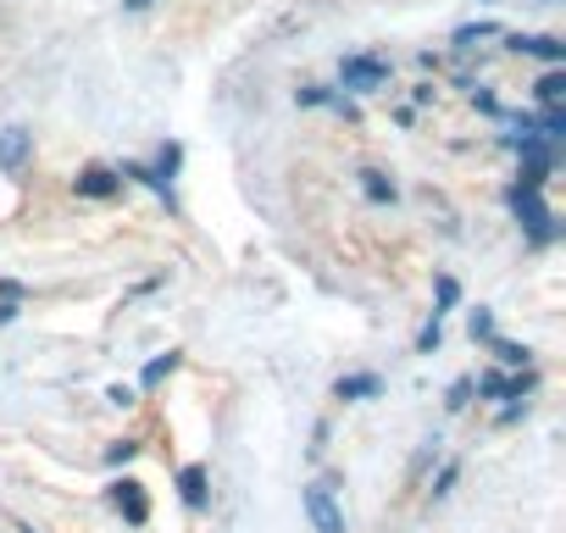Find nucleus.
<instances>
[{"label":"nucleus","mask_w":566,"mask_h":533,"mask_svg":"<svg viewBox=\"0 0 566 533\" xmlns=\"http://www.w3.org/2000/svg\"><path fill=\"white\" fill-rule=\"evenodd\" d=\"M134 456H139V445H134V439H117V445L106 450V461H112V467H117V461H134Z\"/></svg>","instance_id":"obj_19"},{"label":"nucleus","mask_w":566,"mask_h":533,"mask_svg":"<svg viewBox=\"0 0 566 533\" xmlns=\"http://www.w3.org/2000/svg\"><path fill=\"white\" fill-rule=\"evenodd\" d=\"M455 478H461V467H455V461H450V467H444V472H439V483H433V494H450V483H455Z\"/></svg>","instance_id":"obj_21"},{"label":"nucleus","mask_w":566,"mask_h":533,"mask_svg":"<svg viewBox=\"0 0 566 533\" xmlns=\"http://www.w3.org/2000/svg\"><path fill=\"white\" fill-rule=\"evenodd\" d=\"M172 367H178V351H167V356H156V362H150V367L139 373V384H145V389H156V384H161V378H167Z\"/></svg>","instance_id":"obj_14"},{"label":"nucleus","mask_w":566,"mask_h":533,"mask_svg":"<svg viewBox=\"0 0 566 533\" xmlns=\"http://www.w3.org/2000/svg\"><path fill=\"white\" fill-rule=\"evenodd\" d=\"M334 395L339 400H373V395H384V378L378 373H350V378L334 384Z\"/></svg>","instance_id":"obj_8"},{"label":"nucleus","mask_w":566,"mask_h":533,"mask_svg":"<svg viewBox=\"0 0 566 533\" xmlns=\"http://www.w3.org/2000/svg\"><path fill=\"white\" fill-rule=\"evenodd\" d=\"M178 494H184V505H206V467H184L178 472Z\"/></svg>","instance_id":"obj_12"},{"label":"nucleus","mask_w":566,"mask_h":533,"mask_svg":"<svg viewBox=\"0 0 566 533\" xmlns=\"http://www.w3.org/2000/svg\"><path fill=\"white\" fill-rule=\"evenodd\" d=\"M339 84H345L350 95H378V90L389 84V62L373 56V51H356V56L339 62Z\"/></svg>","instance_id":"obj_1"},{"label":"nucleus","mask_w":566,"mask_h":533,"mask_svg":"<svg viewBox=\"0 0 566 533\" xmlns=\"http://www.w3.org/2000/svg\"><path fill=\"white\" fill-rule=\"evenodd\" d=\"M455 295H461L455 279H439V306H455Z\"/></svg>","instance_id":"obj_22"},{"label":"nucleus","mask_w":566,"mask_h":533,"mask_svg":"<svg viewBox=\"0 0 566 533\" xmlns=\"http://www.w3.org/2000/svg\"><path fill=\"white\" fill-rule=\"evenodd\" d=\"M505 45L516 56H538L549 67H566V40H555V34H505Z\"/></svg>","instance_id":"obj_5"},{"label":"nucleus","mask_w":566,"mask_h":533,"mask_svg":"<svg viewBox=\"0 0 566 533\" xmlns=\"http://www.w3.org/2000/svg\"><path fill=\"white\" fill-rule=\"evenodd\" d=\"M73 189H78L84 200H112V195H123V178H117L112 167H84V173L73 178Z\"/></svg>","instance_id":"obj_7"},{"label":"nucleus","mask_w":566,"mask_h":533,"mask_svg":"<svg viewBox=\"0 0 566 533\" xmlns=\"http://www.w3.org/2000/svg\"><path fill=\"white\" fill-rule=\"evenodd\" d=\"M467 328H472V339H494V317H489L483 306H478V312L467 317Z\"/></svg>","instance_id":"obj_15"},{"label":"nucleus","mask_w":566,"mask_h":533,"mask_svg":"<svg viewBox=\"0 0 566 533\" xmlns=\"http://www.w3.org/2000/svg\"><path fill=\"white\" fill-rule=\"evenodd\" d=\"M467 395H472V378H461V384L450 389V400H444V406H450V411H461V406H467Z\"/></svg>","instance_id":"obj_20"},{"label":"nucleus","mask_w":566,"mask_h":533,"mask_svg":"<svg viewBox=\"0 0 566 533\" xmlns=\"http://www.w3.org/2000/svg\"><path fill=\"white\" fill-rule=\"evenodd\" d=\"M23 533H34V527H23Z\"/></svg>","instance_id":"obj_24"},{"label":"nucleus","mask_w":566,"mask_h":533,"mask_svg":"<svg viewBox=\"0 0 566 533\" xmlns=\"http://www.w3.org/2000/svg\"><path fill=\"white\" fill-rule=\"evenodd\" d=\"M29 156H34V134H29L23 123L0 128V173H23V167H29Z\"/></svg>","instance_id":"obj_6"},{"label":"nucleus","mask_w":566,"mask_h":533,"mask_svg":"<svg viewBox=\"0 0 566 533\" xmlns=\"http://www.w3.org/2000/svg\"><path fill=\"white\" fill-rule=\"evenodd\" d=\"M106 400H112V406H134V400H139V389H134V384H112V389H106Z\"/></svg>","instance_id":"obj_18"},{"label":"nucleus","mask_w":566,"mask_h":533,"mask_svg":"<svg viewBox=\"0 0 566 533\" xmlns=\"http://www.w3.org/2000/svg\"><path fill=\"white\" fill-rule=\"evenodd\" d=\"M439 339H444V328H439V317H433V323L417 334V351H439Z\"/></svg>","instance_id":"obj_17"},{"label":"nucleus","mask_w":566,"mask_h":533,"mask_svg":"<svg viewBox=\"0 0 566 533\" xmlns=\"http://www.w3.org/2000/svg\"><path fill=\"white\" fill-rule=\"evenodd\" d=\"M533 101H538V106H560V101H566V67H549V73L533 84Z\"/></svg>","instance_id":"obj_9"},{"label":"nucleus","mask_w":566,"mask_h":533,"mask_svg":"<svg viewBox=\"0 0 566 533\" xmlns=\"http://www.w3.org/2000/svg\"><path fill=\"white\" fill-rule=\"evenodd\" d=\"M494 356H500L505 367H522V362H527V345H505V339H494Z\"/></svg>","instance_id":"obj_16"},{"label":"nucleus","mask_w":566,"mask_h":533,"mask_svg":"<svg viewBox=\"0 0 566 533\" xmlns=\"http://www.w3.org/2000/svg\"><path fill=\"white\" fill-rule=\"evenodd\" d=\"M112 505L123 511V522H134V527H145L150 522V494H145V483L139 478H117L112 483Z\"/></svg>","instance_id":"obj_4"},{"label":"nucleus","mask_w":566,"mask_h":533,"mask_svg":"<svg viewBox=\"0 0 566 533\" xmlns=\"http://www.w3.org/2000/svg\"><path fill=\"white\" fill-rule=\"evenodd\" d=\"M511 211H516V222L533 233V244H549V239H555V217H549V206L538 200V189L516 184V189H511Z\"/></svg>","instance_id":"obj_2"},{"label":"nucleus","mask_w":566,"mask_h":533,"mask_svg":"<svg viewBox=\"0 0 566 533\" xmlns=\"http://www.w3.org/2000/svg\"><path fill=\"white\" fill-rule=\"evenodd\" d=\"M500 34V23H467V29H455V51H472L478 40H494Z\"/></svg>","instance_id":"obj_13"},{"label":"nucleus","mask_w":566,"mask_h":533,"mask_svg":"<svg viewBox=\"0 0 566 533\" xmlns=\"http://www.w3.org/2000/svg\"><path fill=\"white\" fill-rule=\"evenodd\" d=\"M301 500H306V516H312L317 533H345V511H339V500H334L328 483H306Z\"/></svg>","instance_id":"obj_3"},{"label":"nucleus","mask_w":566,"mask_h":533,"mask_svg":"<svg viewBox=\"0 0 566 533\" xmlns=\"http://www.w3.org/2000/svg\"><path fill=\"white\" fill-rule=\"evenodd\" d=\"M156 0H123V12H150Z\"/></svg>","instance_id":"obj_23"},{"label":"nucleus","mask_w":566,"mask_h":533,"mask_svg":"<svg viewBox=\"0 0 566 533\" xmlns=\"http://www.w3.org/2000/svg\"><path fill=\"white\" fill-rule=\"evenodd\" d=\"M356 178H361V195H367V200H378V206H389V200H395V178H389V173H378V167H361Z\"/></svg>","instance_id":"obj_11"},{"label":"nucleus","mask_w":566,"mask_h":533,"mask_svg":"<svg viewBox=\"0 0 566 533\" xmlns=\"http://www.w3.org/2000/svg\"><path fill=\"white\" fill-rule=\"evenodd\" d=\"M117 178H139V184H150L161 200H172V178L161 173V167H139V161H123V173Z\"/></svg>","instance_id":"obj_10"}]
</instances>
